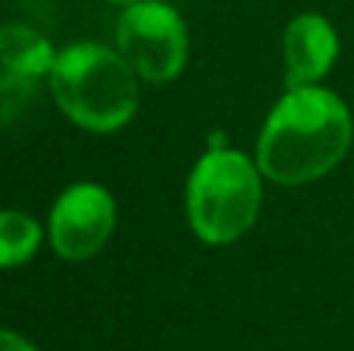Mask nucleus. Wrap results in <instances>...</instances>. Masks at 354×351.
Returning <instances> with one entry per match:
<instances>
[{
    "label": "nucleus",
    "mask_w": 354,
    "mask_h": 351,
    "mask_svg": "<svg viewBox=\"0 0 354 351\" xmlns=\"http://www.w3.org/2000/svg\"><path fill=\"white\" fill-rule=\"evenodd\" d=\"M351 137V112L339 93L320 84L289 87L264 122L255 162L274 184H311L345 159Z\"/></svg>",
    "instance_id": "f257e3e1"
},
{
    "label": "nucleus",
    "mask_w": 354,
    "mask_h": 351,
    "mask_svg": "<svg viewBox=\"0 0 354 351\" xmlns=\"http://www.w3.org/2000/svg\"><path fill=\"white\" fill-rule=\"evenodd\" d=\"M137 75L118 50L72 44L50 68L53 99L78 128L112 134L137 112Z\"/></svg>",
    "instance_id": "f03ea898"
},
{
    "label": "nucleus",
    "mask_w": 354,
    "mask_h": 351,
    "mask_svg": "<svg viewBox=\"0 0 354 351\" xmlns=\"http://www.w3.org/2000/svg\"><path fill=\"white\" fill-rule=\"evenodd\" d=\"M261 168L230 146L205 149L187 180V221L208 246L236 243L261 209Z\"/></svg>",
    "instance_id": "7ed1b4c3"
},
{
    "label": "nucleus",
    "mask_w": 354,
    "mask_h": 351,
    "mask_svg": "<svg viewBox=\"0 0 354 351\" xmlns=\"http://www.w3.org/2000/svg\"><path fill=\"white\" fill-rule=\"evenodd\" d=\"M115 41L124 62L149 84L174 81L187 66V25L180 12L162 0L124 6Z\"/></svg>",
    "instance_id": "20e7f679"
},
{
    "label": "nucleus",
    "mask_w": 354,
    "mask_h": 351,
    "mask_svg": "<svg viewBox=\"0 0 354 351\" xmlns=\"http://www.w3.org/2000/svg\"><path fill=\"white\" fill-rule=\"evenodd\" d=\"M115 230V199L106 187L81 180L59 193L50 211V243L68 261L93 258Z\"/></svg>",
    "instance_id": "39448f33"
},
{
    "label": "nucleus",
    "mask_w": 354,
    "mask_h": 351,
    "mask_svg": "<svg viewBox=\"0 0 354 351\" xmlns=\"http://www.w3.org/2000/svg\"><path fill=\"white\" fill-rule=\"evenodd\" d=\"M339 56V35L330 19L317 12H301L286 25L283 35V66H286V87L317 84Z\"/></svg>",
    "instance_id": "423d86ee"
},
{
    "label": "nucleus",
    "mask_w": 354,
    "mask_h": 351,
    "mask_svg": "<svg viewBox=\"0 0 354 351\" xmlns=\"http://www.w3.org/2000/svg\"><path fill=\"white\" fill-rule=\"evenodd\" d=\"M56 62V50L41 31L28 28L22 22L0 25V66L10 78L35 81L41 75H50Z\"/></svg>",
    "instance_id": "0eeeda50"
},
{
    "label": "nucleus",
    "mask_w": 354,
    "mask_h": 351,
    "mask_svg": "<svg viewBox=\"0 0 354 351\" xmlns=\"http://www.w3.org/2000/svg\"><path fill=\"white\" fill-rule=\"evenodd\" d=\"M41 224L25 211H0V267H16L35 258Z\"/></svg>",
    "instance_id": "6e6552de"
},
{
    "label": "nucleus",
    "mask_w": 354,
    "mask_h": 351,
    "mask_svg": "<svg viewBox=\"0 0 354 351\" xmlns=\"http://www.w3.org/2000/svg\"><path fill=\"white\" fill-rule=\"evenodd\" d=\"M0 351H37V348L19 333H12V330H0Z\"/></svg>",
    "instance_id": "1a4fd4ad"
},
{
    "label": "nucleus",
    "mask_w": 354,
    "mask_h": 351,
    "mask_svg": "<svg viewBox=\"0 0 354 351\" xmlns=\"http://www.w3.org/2000/svg\"><path fill=\"white\" fill-rule=\"evenodd\" d=\"M109 3H122V6H131V3H143V0H109Z\"/></svg>",
    "instance_id": "9d476101"
}]
</instances>
